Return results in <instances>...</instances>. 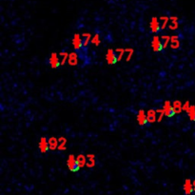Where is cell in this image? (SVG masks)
Listing matches in <instances>:
<instances>
[{
  "label": "cell",
  "instance_id": "obj_14",
  "mask_svg": "<svg viewBox=\"0 0 195 195\" xmlns=\"http://www.w3.org/2000/svg\"><path fill=\"white\" fill-rule=\"evenodd\" d=\"M58 145L59 142L56 137H51L49 139V149H50V150H55L56 149H58Z\"/></svg>",
  "mask_w": 195,
  "mask_h": 195
},
{
  "label": "cell",
  "instance_id": "obj_22",
  "mask_svg": "<svg viewBox=\"0 0 195 195\" xmlns=\"http://www.w3.org/2000/svg\"><path fill=\"white\" fill-rule=\"evenodd\" d=\"M186 113H188L189 118L191 121L195 122V107L194 106H190L189 109L186 111Z\"/></svg>",
  "mask_w": 195,
  "mask_h": 195
},
{
  "label": "cell",
  "instance_id": "obj_11",
  "mask_svg": "<svg viewBox=\"0 0 195 195\" xmlns=\"http://www.w3.org/2000/svg\"><path fill=\"white\" fill-rule=\"evenodd\" d=\"M170 49H172V50H177V49H179L180 47V41L179 39H178V36L177 35H172L170 36Z\"/></svg>",
  "mask_w": 195,
  "mask_h": 195
},
{
  "label": "cell",
  "instance_id": "obj_28",
  "mask_svg": "<svg viewBox=\"0 0 195 195\" xmlns=\"http://www.w3.org/2000/svg\"><path fill=\"white\" fill-rule=\"evenodd\" d=\"M126 51L128 52V55H127V57H126V61L129 62L131 59L132 58L133 54H134V51H133V49H126Z\"/></svg>",
  "mask_w": 195,
  "mask_h": 195
},
{
  "label": "cell",
  "instance_id": "obj_13",
  "mask_svg": "<svg viewBox=\"0 0 195 195\" xmlns=\"http://www.w3.org/2000/svg\"><path fill=\"white\" fill-rule=\"evenodd\" d=\"M68 62L69 65L71 66H76L78 64V55L76 54V52H71V54H69V58H68Z\"/></svg>",
  "mask_w": 195,
  "mask_h": 195
},
{
  "label": "cell",
  "instance_id": "obj_5",
  "mask_svg": "<svg viewBox=\"0 0 195 195\" xmlns=\"http://www.w3.org/2000/svg\"><path fill=\"white\" fill-rule=\"evenodd\" d=\"M72 46H74V50L76 51L80 50V49L83 47L82 35H80L79 34H75L74 35V38H72Z\"/></svg>",
  "mask_w": 195,
  "mask_h": 195
},
{
  "label": "cell",
  "instance_id": "obj_10",
  "mask_svg": "<svg viewBox=\"0 0 195 195\" xmlns=\"http://www.w3.org/2000/svg\"><path fill=\"white\" fill-rule=\"evenodd\" d=\"M147 121L149 124H153L157 122V112L154 109H149L147 112Z\"/></svg>",
  "mask_w": 195,
  "mask_h": 195
},
{
  "label": "cell",
  "instance_id": "obj_8",
  "mask_svg": "<svg viewBox=\"0 0 195 195\" xmlns=\"http://www.w3.org/2000/svg\"><path fill=\"white\" fill-rule=\"evenodd\" d=\"M39 149L40 151H41L42 153H45L47 152L49 149V140L46 139V137H41L40 138V141H39Z\"/></svg>",
  "mask_w": 195,
  "mask_h": 195
},
{
  "label": "cell",
  "instance_id": "obj_21",
  "mask_svg": "<svg viewBox=\"0 0 195 195\" xmlns=\"http://www.w3.org/2000/svg\"><path fill=\"white\" fill-rule=\"evenodd\" d=\"M161 40H162V44H163V50H166V49L168 48L169 44H170V36L162 35Z\"/></svg>",
  "mask_w": 195,
  "mask_h": 195
},
{
  "label": "cell",
  "instance_id": "obj_15",
  "mask_svg": "<svg viewBox=\"0 0 195 195\" xmlns=\"http://www.w3.org/2000/svg\"><path fill=\"white\" fill-rule=\"evenodd\" d=\"M96 164V161H95V155L93 153H89L87 154V165L86 166L88 168H93V166H95Z\"/></svg>",
  "mask_w": 195,
  "mask_h": 195
},
{
  "label": "cell",
  "instance_id": "obj_1",
  "mask_svg": "<svg viewBox=\"0 0 195 195\" xmlns=\"http://www.w3.org/2000/svg\"><path fill=\"white\" fill-rule=\"evenodd\" d=\"M67 166L69 169L71 170L72 172H75V171H78V170L81 169L80 166L77 163V160H76V157L74 155V154H70L69 155V158L67 160Z\"/></svg>",
  "mask_w": 195,
  "mask_h": 195
},
{
  "label": "cell",
  "instance_id": "obj_30",
  "mask_svg": "<svg viewBox=\"0 0 195 195\" xmlns=\"http://www.w3.org/2000/svg\"><path fill=\"white\" fill-rule=\"evenodd\" d=\"M192 184H193V190H194V191H195V180L193 181V183H192Z\"/></svg>",
  "mask_w": 195,
  "mask_h": 195
},
{
  "label": "cell",
  "instance_id": "obj_3",
  "mask_svg": "<svg viewBox=\"0 0 195 195\" xmlns=\"http://www.w3.org/2000/svg\"><path fill=\"white\" fill-rule=\"evenodd\" d=\"M151 49L155 52L164 51L163 50V44H162V41H161L159 36H157V35L153 36V38L151 40Z\"/></svg>",
  "mask_w": 195,
  "mask_h": 195
},
{
  "label": "cell",
  "instance_id": "obj_4",
  "mask_svg": "<svg viewBox=\"0 0 195 195\" xmlns=\"http://www.w3.org/2000/svg\"><path fill=\"white\" fill-rule=\"evenodd\" d=\"M106 61H107V63L109 65H114L118 62L115 51H113L112 49H109L107 54H106Z\"/></svg>",
  "mask_w": 195,
  "mask_h": 195
},
{
  "label": "cell",
  "instance_id": "obj_17",
  "mask_svg": "<svg viewBox=\"0 0 195 195\" xmlns=\"http://www.w3.org/2000/svg\"><path fill=\"white\" fill-rule=\"evenodd\" d=\"M172 108H173L174 112H175V114H179V113H181L183 111V105L181 103V101H179V100L173 101Z\"/></svg>",
  "mask_w": 195,
  "mask_h": 195
},
{
  "label": "cell",
  "instance_id": "obj_16",
  "mask_svg": "<svg viewBox=\"0 0 195 195\" xmlns=\"http://www.w3.org/2000/svg\"><path fill=\"white\" fill-rule=\"evenodd\" d=\"M169 20H170V24L169 25V30H171V31L177 30L178 27H179V24H178V17H177V16H170Z\"/></svg>",
  "mask_w": 195,
  "mask_h": 195
},
{
  "label": "cell",
  "instance_id": "obj_23",
  "mask_svg": "<svg viewBox=\"0 0 195 195\" xmlns=\"http://www.w3.org/2000/svg\"><path fill=\"white\" fill-rule=\"evenodd\" d=\"M59 56L61 57V60H60V64L61 66H64L66 62L68 61V58H69V54L66 51H61L59 54Z\"/></svg>",
  "mask_w": 195,
  "mask_h": 195
},
{
  "label": "cell",
  "instance_id": "obj_18",
  "mask_svg": "<svg viewBox=\"0 0 195 195\" xmlns=\"http://www.w3.org/2000/svg\"><path fill=\"white\" fill-rule=\"evenodd\" d=\"M77 163L80 166V168L82 169L85 166L87 165V155H84V154H78L76 157Z\"/></svg>",
  "mask_w": 195,
  "mask_h": 195
},
{
  "label": "cell",
  "instance_id": "obj_6",
  "mask_svg": "<svg viewBox=\"0 0 195 195\" xmlns=\"http://www.w3.org/2000/svg\"><path fill=\"white\" fill-rule=\"evenodd\" d=\"M49 63H50L51 67L52 69H57L60 66V58L58 54L56 52H52L50 56V59H49Z\"/></svg>",
  "mask_w": 195,
  "mask_h": 195
},
{
  "label": "cell",
  "instance_id": "obj_7",
  "mask_svg": "<svg viewBox=\"0 0 195 195\" xmlns=\"http://www.w3.org/2000/svg\"><path fill=\"white\" fill-rule=\"evenodd\" d=\"M149 29H150V31H151L152 34H156V32H158L160 31L161 26H160L157 17H152L151 18L150 23H149Z\"/></svg>",
  "mask_w": 195,
  "mask_h": 195
},
{
  "label": "cell",
  "instance_id": "obj_12",
  "mask_svg": "<svg viewBox=\"0 0 195 195\" xmlns=\"http://www.w3.org/2000/svg\"><path fill=\"white\" fill-rule=\"evenodd\" d=\"M184 190H185V193H186V195L191 194L192 191H194V190H193V184H192V182L190 181L189 179H186V180L185 181Z\"/></svg>",
  "mask_w": 195,
  "mask_h": 195
},
{
  "label": "cell",
  "instance_id": "obj_2",
  "mask_svg": "<svg viewBox=\"0 0 195 195\" xmlns=\"http://www.w3.org/2000/svg\"><path fill=\"white\" fill-rule=\"evenodd\" d=\"M163 109L165 111V116L169 117V118H171V117L175 115V112H174L173 108H172V103L170 102L169 100H166L164 102Z\"/></svg>",
  "mask_w": 195,
  "mask_h": 195
},
{
  "label": "cell",
  "instance_id": "obj_9",
  "mask_svg": "<svg viewBox=\"0 0 195 195\" xmlns=\"http://www.w3.org/2000/svg\"><path fill=\"white\" fill-rule=\"evenodd\" d=\"M137 122L140 126H144L148 123L147 121V114L145 113L144 109H140L137 113Z\"/></svg>",
  "mask_w": 195,
  "mask_h": 195
},
{
  "label": "cell",
  "instance_id": "obj_25",
  "mask_svg": "<svg viewBox=\"0 0 195 195\" xmlns=\"http://www.w3.org/2000/svg\"><path fill=\"white\" fill-rule=\"evenodd\" d=\"M160 21H162L161 30H165L166 27L168 26V22L169 21V17H168V16H161Z\"/></svg>",
  "mask_w": 195,
  "mask_h": 195
},
{
  "label": "cell",
  "instance_id": "obj_29",
  "mask_svg": "<svg viewBox=\"0 0 195 195\" xmlns=\"http://www.w3.org/2000/svg\"><path fill=\"white\" fill-rule=\"evenodd\" d=\"M189 107H190V103H189V101H186V102L183 104V111H186L188 109H189Z\"/></svg>",
  "mask_w": 195,
  "mask_h": 195
},
{
  "label": "cell",
  "instance_id": "obj_20",
  "mask_svg": "<svg viewBox=\"0 0 195 195\" xmlns=\"http://www.w3.org/2000/svg\"><path fill=\"white\" fill-rule=\"evenodd\" d=\"M58 142H59L58 149L59 150H66V149H67V139L66 138L61 136L58 138Z\"/></svg>",
  "mask_w": 195,
  "mask_h": 195
},
{
  "label": "cell",
  "instance_id": "obj_27",
  "mask_svg": "<svg viewBox=\"0 0 195 195\" xmlns=\"http://www.w3.org/2000/svg\"><path fill=\"white\" fill-rule=\"evenodd\" d=\"M91 42L94 46L98 47L100 44H101V40H100V37H99V34H96L91 38Z\"/></svg>",
  "mask_w": 195,
  "mask_h": 195
},
{
  "label": "cell",
  "instance_id": "obj_24",
  "mask_svg": "<svg viewBox=\"0 0 195 195\" xmlns=\"http://www.w3.org/2000/svg\"><path fill=\"white\" fill-rule=\"evenodd\" d=\"M125 52H126V49H123V48H117L115 50V54H117L116 56H117V60H118V62L122 60V57L124 56Z\"/></svg>",
  "mask_w": 195,
  "mask_h": 195
},
{
  "label": "cell",
  "instance_id": "obj_19",
  "mask_svg": "<svg viewBox=\"0 0 195 195\" xmlns=\"http://www.w3.org/2000/svg\"><path fill=\"white\" fill-rule=\"evenodd\" d=\"M82 39H83V46L87 47L91 41V34H89V32H84V34H82Z\"/></svg>",
  "mask_w": 195,
  "mask_h": 195
},
{
  "label": "cell",
  "instance_id": "obj_26",
  "mask_svg": "<svg viewBox=\"0 0 195 195\" xmlns=\"http://www.w3.org/2000/svg\"><path fill=\"white\" fill-rule=\"evenodd\" d=\"M156 112H157V122L160 123L163 120V117L165 116V111L163 109H156Z\"/></svg>",
  "mask_w": 195,
  "mask_h": 195
}]
</instances>
